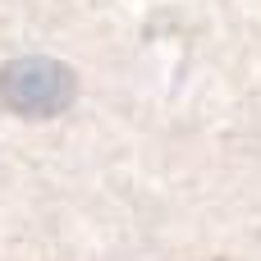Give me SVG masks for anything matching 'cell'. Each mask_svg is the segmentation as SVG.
Here are the masks:
<instances>
[{"label":"cell","instance_id":"cell-1","mask_svg":"<svg viewBox=\"0 0 261 261\" xmlns=\"http://www.w3.org/2000/svg\"><path fill=\"white\" fill-rule=\"evenodd\" d=\"M0 96L14 106V110H28V115H50L69 101V73L55 64V60H14L5 73H0Z\"/></svg>","mask_w":261,"mask_h":261}]
</instances>
